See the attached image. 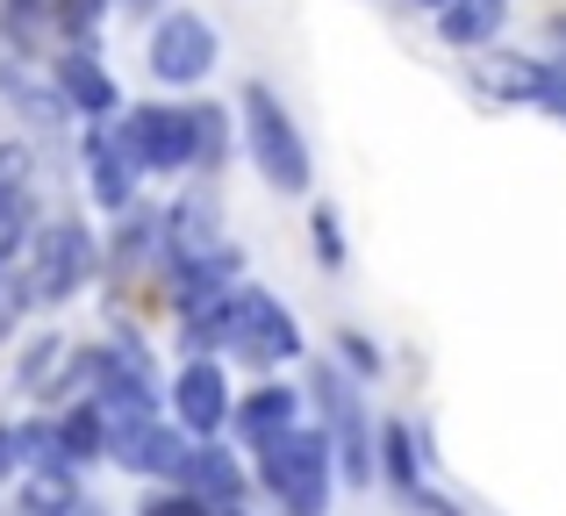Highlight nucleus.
<instances>
[{
    "instance_id": "1",
    "label": "nucleus",
    "mask_w": 566,
    "mask_h": 516,
    "mask_svg": "<svg viewBox=\"0 0 566 516\" xmlns=\"http://www.w3.org/2000/svg\"><path fill=\"white\" fill-rule=\"evenodd\" d=\"M187 337L193 345H230L237 359H251V366H273V359H294V351H302L294 316L265 287H237V294H222L216 308L187 316Z\"/></svg>"
},
{
    "instance_id": "2",
    "label": "nucleus",
    "mask_w": 566,
    "mask_h": 516,
    "mask_svg": "<svg viewBox=\"0 0 566 516\" xmlns=\"http://www.w3.org/2000/svg\"><path fill=\"white\" fill-rule=\"evenodd\" d=\"M331 438L316 431H287L280 445H265V488L287 503V516H323L331 509Z\"/></svg>"
},
{
    "instance_id": "3",
    "label": "nucleus",
    "mask_w": 566,
    "mask_h": 516,
    "mask_svg": "<svg viewBox=\"0 0 566 516\" xmlns=\"http://www.w3.org/2000/svg\"><path fill=\"white\" fill-rule=\"evenodd\" d=\"M244 129H251V158H259L265 180L287 187V194H302L308 187V144L294 137L287 108H280L265 86H244Z\"/></svg>"
},
{
    "instance_id": "4",
    "label": "nucleus",
    "mask_w": 566,
    "mask_h": 516,
    "mask_svg": "<svg viewBox=\"0 0 566 516\" xmlns=\"http://www.w3.org/2000/svg\"><path fill=\"white\" fill-rule=\"evenodd\" d=\"M123 144L144 172H180L201 166V123L193 108H129L123 115Z\"/></svg>"
},
{
    "instance_id": "5",
    "label": "nucleus",
    "mask_w": 566,
    "mask_h": 516,
    "mask_svg": "<svg viewBox=\"0 0 566 516\" xmlns=\"http://www.w3.org/2000/svg\"><path fill=\"white\" fill-rule=\"evenodd\" d=\"M86 273H94V244H86V230L80 223H43L36 252H29L22 294H29V302H65V294L86 287Z\"/></svg>"
},
{
    "instance_id": "6",
    "label": "nucleus",
    "mask_w": 566,
    "mask_h": 516,
    "mask_svg": "<svg viewBox=\"0 0 566 516\" xmlns=\"http://www.w3.org/2000/svg\"><path fill=\"white\" fill-rule=\"evenodd\" d=\"M151 72L166 86H193L216 72V29L201 22V14H166V22L151 29Z\"/></svg>"
},
{
    "instance_id": "7",
    "label": "nucleus",
    "mask_w": 566,
    "mask_h": 516,
    "mask_svg": "<svg viewBox=\"0 0 566 516\" xmlns=\"http://www.w3.org/2000/svg\"><path fill=\"white\" fill-rule=\"evenodd\" d=\"M172 417H180L187 431H222V423H230V380H222L216 359L180 366V380H172Z\"/></svg>"
},
{
    "instance_id": "8",
    "label": "nucleus",
    "mask_w": 566,
    "mask_h": 516,
    "mask_svg": "<svg viewBox=\"0 0 566 516\" xmlns=\"http://www.w3.org/2000/svg\"><path fill=\"white\" fill-rule=\"evenodd\" d=\"M108 452H115L123 466H137V474H187V460H193L180 438L166 431V417L137 423V431H115V438H108Z\"/></svg>"
},
{
    "instance_id": "9",
    "label": "nucleus",
    "mask_w": 566,
    "mask_h": 516,
    "mask_svg": "<svg viewBox=\"0 0 566 516\" xmlns=\"http://www.w3.org/2000/svg\"><path fill=\"white\" fill-rule=\"evenodd\" d=\"M86 166H94V201L101 209H123L129 194H137V158H129V144H123V129H101L94 137V151H86Z\"/></svg>"
},
{
    "instance_id": "10",
    "label": "nucleus",
    "mask_w": 566,
    "mask_h": 516,
    "mask_svg": "<svg viewBox=\"0 0 566 516\" xmlns=\"http://www.w3.org/2000/svg\"><path fill=\"white\" fill-rule=\"evenodd\" d=\"M158 223H166V244H172V259H208V252H222L216 244V201L208 194H187V201H172L166 215H158Z\"/></svg>"
},
{
    "instance_id": "11",
    "label": "nucleus",
    "mask_w": 566,
    "mask_h": 516,
    "mask_svg": "<svg viewBox=\"0 0 566 516\" xmlns=\"http://www.w3.org/2000/svg\"><path fill=\"white\" fill-rule=\"evenodd\" d=\"M237 431L251 438V445H280V438L287 431H302V423H294V394L287 388H259V394H244V402H237Z\"/></svg>"
},
{
    "instance_id": "12",
    "label": "nucleus",
    "mask_w": 566,
    "mask_h": 516,
    "mask_svg": "<svg viewBox=\"0 0 566 516\" xmlns=\"http://www.w3.org/2000/svg\"><path fill=\"white\" fill-rule=\"evenodd\" d=\"M57 86H65V101L80 115H108L115 108V80L94 65V51H65L57 57Z\"/></svg>"
},
{
    "instance_id": "13",
    "label": "nucleus",
    "mask_w": 566,
    "mask_h": 516,
    "mask_svg": "<svg viewBox=\"0 0 566 516\" xmlns=\"http://www.w3.org/2000/svg\"><path fill=\"white\" fill-rule=\"evenodd\" d=\"M180 481H187V495H201L208 509H230L237 495H244V474H237V460H230V452H216V445H201V452H193Z\"/></svg>"
},
{
    "instance_id": "14",
    "label": "nucleus",
    "mask_w": 566,
    "mask_h": 516,
    "mask_svg": "<svg viewBox=\"0 0 566 516\" xmlns=\"http://www.w3.org/2000/svg\"><path fill=\"white\" fill-rule=\"evenodd\" d=\"M502 14H510V0H444L438 29H444V43H488L502 29Z\"/></svg>"
},
{
    "instance_id": "15",
    "label": "nucleus",
    "mask_w": 566,
    "mask_h": 516,
    "mask_svg": "<svg viewBox=\"0 0 566 516\" xmlns=\"http://www.w3.org/2000/svg\"><path fill=\"white\" fill-rule=\"evenodd\" d=\"M323 394H331V423H337V445H345V474L366 481V423H359V402L337 394L331 380H323Z\"/></svg>"
},
{
    "instance_id": "16",
    "label": "nucleus",
    "mask_w": 566,
    "mask_h": 516,
    "mask_svg": "<svg viewBox=\"0 0 566 516\" xmlns=\"http://www.w3.org/2000/svg\"><path fill=\"white\" fill-rule=\"evenodd\" d=\"M72 509V474L65 466H36V481H29V516H57Z\"/></svg>"
},
{
    "instance_id": "17",
    "label": "nucleus",
    "mask_w": 566,
    "mask_h": 516,
    "mask_svg": "<svg viewBox=\"0 0 566 516\" xmlns=\"http://www.w3.org/2000/svg\"><path fill=\"white\" fill-rule=\"evenodd\" d=\"M380 445H387V474H395V488H401V495H416V438L395 423Z\"/></svg>"
},
{
    "instance_id": "18",
    "label": "nucleus",
    "mask_w": 566,
    "mask_h": 516,
    "mask_svg": "<svg viewBox=\"0 0 566 516\" xmlns=\"http://www.w3.org/2000/svg\"><path fill=\"white\" fill-rule=\"evenodd\" d=\"M22 187H29V151L22 144H0V209L22 201Z\"/></svg>"
},
{
    "instance_id": "19",
    "label": "nucleus",
    "mask_w": 566,
    "mask_h": 516,
    "mask_svg": "<svg viewBox=\"0 0 566 516\" xmlns=\"http://www.w3.org/2000/svg\"><path fill=\"white\" fill-rule=\"evenodd\" d=\"M51 366H65V337H36V351L22 359V380H29V388H43Z\"/></svg>"
},
{
    "instance_id": "20",
    "label": "nucleus",
    "mask_w": 566,
    "mask_h": 516,
    "mask_svg": "<svg viewBox=\"0 0 566 516\" xmlns=\"http://www.w3.org/2000/svg\"><path fill=\"white\" fill-rule=\"evenodd\" d=\"M22 230H29V201H8V209H0V265L14 259V244H22Z\"/></svg>"
},
{
    "instance_id": "21",
    "label": "nucleus",
    "mask_w": 566,
    "mask_h": 516,
    "mask_svg": "<svg viewBox=\"0 0 566 516\" xmlns=\"http://www.w3.org/2000/svg\"><path fill=\"white\" fill-rule=\"evenodd\" d=\"M144 516H216L201 503V495H151V503H144Z\"/></svg>"
},
{
    "instance_id": "22",
    "label": "nucleus",
    "mask_w": 566,
    "mask_h": 516,
    "mask_svg": "<svg viewBox=\"0 0 566 516\" xmlns=\"http://www.w3.org/2000/svg\"><path fill=\"white\" fill-rule=\"evenodd\" d=\"M193 123H201V166H216L222 158V108H193Z\"/></svg>"
},
{
    "instance_id": "23",
    "label": "nucleus",
    "mask_w": 566,
    "mask_h": 516,
    "mask_svg": "<svg viewBox=\"0 0 566 516\" xmlns=\"http://www.w3.org/2000/svg\"><path fill=\"white\" fill-rule=\"evenodd\" d=\"M316 252H323V265H337V259H345V244H337V215H331V209L316 215Z\"/></svg>"
},
{
    "instance_id": "24",
    "label": "nucleus",
    "mask_w": 566,
    "mask_h": 516,
    "mask_svg": "<svg viewBox=\"0 0 566 516\" xmlns=\"http://www.w3.org/2000/svg\"><path fill=\"white\" fill-rule=\"evenodd\" d=\"M22 308H29V294H22V287H8V280H0V337L14 330V316H22Z\"/></svg>"
},
{
    "instance_id": "25",
    "label": "nucleus",
    "mask_w": 566,
    "mask_h": 516,
    "mask_svg": "<svg viewBox=\"0 0 566 516\" xmlns=\"http://www.w3.org/2000/svg\"><path fill=\"white\" fill-rule=\"evenodd\" d=\"M14 466H22V431H8V423H0V481H8Z\"/></svg>"
},
{
    "instance_id": "26",
    "label": "nucleus",
    "mask_w": 566,
    "mask_h": 516,
    "mask_svg": "<svg viewBox=\"0 0 566 516\" xmlns=\"http://www.w3.org/2000/svg\"><path fill=\"white\" fill-rule=\"evenodd\" d=\"M553 43H559V51H566V14H559V22H553Z\"/></svg>"
},
{
    "instance_id": "27",
    "label": "nucleus",
    "mask_w": 566,
    "mask_h": 516,
    "mask_svg": "<svg viewBox=\"0 0 566 516\" xmlns=\"http://www.w3.org/2000/svg\"><path fill=\"white\" fill-rule=\"evenodd\" d=\"M216 516H244V509H237V503H230V509H216Z\"/></svg>"
},
{
    "instance_id": "28",
    "label": "nucleus",
    "mask_w": 566,
    "mask_h": 516,
    "mask_svg": "<svg viewBox=\"0 0 566 516\" xmlns=\"http://www.w3.org/2000/svg\"><path fill=\"white\" fill-rule=\"evenodd\" d=\"M430 8H444V0H430Z\"/></svg>"
}]
</instances>
